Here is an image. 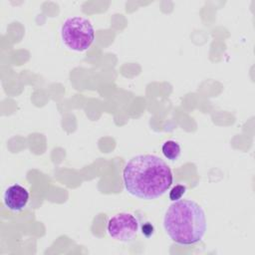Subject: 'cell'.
Masks as SVG:
<instances>
[{"label": "cell", "mask_w": 255, "mask_h": 255, "mask_svg": "<svg viewBox=\"0 0 255 255\" xmlns=\"http://www.w3.org/2000/svg\"><path fill=\"white\" fill-rule=\"evenodd\" d=\"M186 191V186L183 184H177L169 191V199L171 201H177L181 199V197L184 195Z\"/></svg>", "instance_id": "cell-7"}, {"label": "cell", "mask_w": 255, "mask_h": 255, "mask_svg": "<svg viewBox=\"0 0 255 255\" xmlns=\"http://www.w3.org/2000/svg\"><path fill=\"white\" fill-rule=\"evenodd\" d=\"M61 40L65 47L74 52L87 51L95 40V29L90 20L83 16L65 19L60 28Z\"/></svg>", "instance_id": "cell-3"}, {"label": "cell", "mask_w": 255, "mask_h": 255, "mask_svg": "<svg viewBox=\"0 0 255 255\" xmlns=\"http://www.w3.org/2000/svg\"><path fill=\"white\" fill-rule=\"evenodd\" d=\"M29 191L20 184H12L8 186L3 194V201L5 206L13 211H22L29 201Z\"/></svg>", "instance_id": "cell-5"}, {"label": "cell", "mask_w": 255, "mask_h": 255, "mask_svg": "<svg viewBox=\"0 0 255 255\" xmlns=\"http://www.w3.org/2000/svg\"><path fill=\"white\" fill-rule=\"evenodd\" d=\"M123 180L126 190L131 196L152 200L169 189L173 176L169 166L159 156L137 154L125 165Z\"/></svg>", "instance_id": "cell-1"}, {"label": "cell", "mask_w": 255, "mask_h": 255, "mask_svg": "<svg viewBox=\"0 0 255 255\" xmlns=\"http://www.w3.org/2000/svg\"><path fill=\"white\" fill-rule=\"evenodd\" d=\"M161 151H162V154L167 159H169L171 161H174L179 157L181 149H180V145L177 141L169 139V140H166L162 144Z\"/></svg>", "instance_id": "cell-6"}, {"label": "cell", "mask_w": 255, "mask_h": 255, "mask_svg": "<svg viewBox=\"0 0 255 255\" xmlns=\"http://www.w3.org/2000/svg\"><path fill=\"white\" fill-rule=\"evenodd\" d=\"M153 231H154V228H153V225L149 222H145L142 227H141V232L142 234L145 236V237H150L152 236L153 234Z\"/></svg>", "instance_id": "cell-8"}, {"label": "cell", "mask_w": 255, "mask_h": 255, "mask_svg": "<svg viewBox=\"0 0 255 255\" xmlns=\"http://www.w3.org/2000/svg\"><path fill=\"white\" fill-rule=\"evenodd\" d=\"M163 228L167 236L179 245L200 242L207 230L203 208L190 199H179L170 204L163 216Z\"/></svg>", "instance_id": "cell-2"}, {"label": "cell", "mask_w": 255, "mask_h": 255, "mask_svg": "<svg viewBox=\"0 0 255 255\" xmlns=\"http://www.w3.org/2000/svg\"><path fill=\"white\" fill-rule=\"evenodd\" d=\"M107 231L117 241L129 242L136 237L139 231V221L129 212H120L109 219Z\"/></svg>", "instance_id": "cell-4"}]
</instances>
